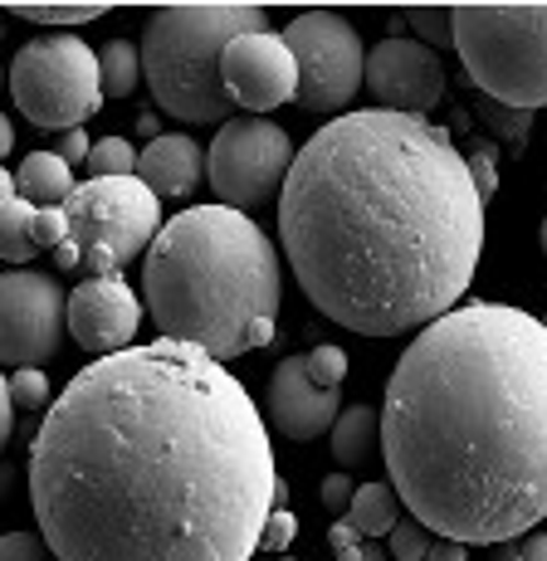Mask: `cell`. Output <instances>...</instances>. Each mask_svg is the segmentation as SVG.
Wrapping results in <instances>:
<instances>
[{
    "instance_id": "6da1fadb",
    "label": "cell",
    "mask_w": 547,
    "mask_h": 561,
    "mask_svg": "<svg viewBox=\"0 0 547 561\" xmlns=\"http://www.w3.org/2000/svg\"><path fill=\"white\" fill-rule=\"evenodd\" d=\"M284 499L250 391L167 337L89 362L30 445L55 561H250Z\"/></svg>"
},
{
    "instance_id": "7a4b0ae2",
    "label": "cell",
    "mask_w": 547,
    "mask_h": 561,
    "mask_svg": "<svg viewBox=\"0 0 547 561\" xmlns=\"http://www.w3.org/2000/svg\"><path fill=\"white\" fill-rule=\"evenodd\" d=\"M278 240L323 318L362 337H401L469 294L485 201L445 127L362 107L323 123L294 157Z\"/></svg>"
},
{
    "instance_id": "3957f363",
    "label": "cell",
    "mask_w": 547,
    "mask_h": 561,
    "mask_svg": "<svg viewBox=\"0 0 547 561\" xmlns=\"http://www.w3.org/2000/svg\"><path fill=\"white\" fill-rule=\"evenodd\" d=\"M381 459L406 513L445 542L503 547L547 517V328L465 304L401 352Z\"/></svg>"
},
{
    "instance_id": "277c9868",
    "label": "cell",
    "mask_w": 547,
    "mask_h": 561,
    "mask_svg": "<svg viewBox=\"0 0 547 561\" xmlns=\"http://www.w3.org/2000/svg\"><path fill=\"white\" fill-rule=\"evenodd\" d=\"M274 240L230 205H196L162 225L143 264V298L167 342L230 362L250 352V332L278 318Z\"/></svg>"
},
{
    "instance_id": "5b68a950",
    "label": "cell",
    "mask_w": 547,
    "mask_h": 561,
    "mask_svg": "<svg viewBox=\"0 0 547 561\" xmlns=\"http://www.w3.org/2000/svg\"><path fill=\"white\" fill-rule=\"evenodd\" d=\"M264 5H157L143 25V79L162 113L181 123H225L230 93L220 79L225 49L240 35H264Z\"/></svg>"
},
{
    "instance_id": "8992f818",
    "label": "cell",
    "mask_w": 547,
    "mask_h": 561,
    "mask_svg": "<svg viewBox=\"0 0 547 561\" xmlns=\"http://www.w3.org/2000/svg\"><path fill=\"white\" fill-rule=\"evenodd\" d=\"M455 54L479 99L503 107L547 103V5H449Z\"/></svg>"
},
{
    "instance_id": "52a82bcc",
    "label": "cell",
    "mask_w": 547,
    "mask_h": 561,
    "mask_svg": "<svg viewBox=\"0 0 547 561\" xmlns=\"http://www.w3.org/2000/svg\"><path fill=\"white\" fill-rule=\"evenodd\" d=\"M10 99L35 127L73 133L103 107L99 49H89L79 35H39L10 64Z\"/></svg>"
},
{
    "instance_id": "ba28073f",
    "label": "cell",
    "mask_w": 547,
    "mask_h": 561,
    "mask_svg": "<svg viewBox=\"0 0 547 561\" xmlns=\"http://www.w3.org/2000/svg\"><path fill=\"white\" fill-rule=\"evenodd\" d=\"M64 220H69V240L55 250L59 268H83V254L109 250L117 264L152 250L162 234V201L143 186L137 176H99L73 186L64 201Z\"/></svg>"
},
{
    "instance_id": "9c48e42d",
    "label": "cell",
    "mask_w": 547,
    "mask_h": 561,
    "mask_svg": "<svg viewBox=\"0 0 547 561\" xmlns=\"http://www.w3.org/2000/svg\"><path fill=\"white\" fill-rule=\"evenodd\" d=\"M284 45L298 64V99L314 113H338L357 99L367 83V49H362L357 25L338 10H304L284 25Z\"/></svg>"
},
{
    "instance_id": "30bf717a",
    "label": "cell",
    "mask_w": 547,
    "mask_h": 561,
    "mask_svg": "<svg viewBox=\"0 0 547 561\" xmlns=\"http://www.w3.org/2000/svg\"><path fill=\"white\" fill-rule=\"evenodd\" d=\"M294 137L270 117H235L216 133L206 152V181L216 186L220 205L250 215L284 191L288 167H294Z\"/></svg>"
},
{
    "instance_id": "8fae6325",
    "label": "cell",
    "mask_w": 547,
    "mask_h": 561,
    "mask_svg": "<svg viewBox=\"0 0 547 561\" xmlns=\"http://www.w3.org/2000/svg\"><path fill=\"white\" fill-rule=\"evenodd\" d=\"M64 328H69V294L59 278L35 268L0 274V362L15 371L49 362L64 347Z\"/></svg>"
},
{
    "instance_id": "7c38bea8",
    "label": "cell",
    "mask_w": 547,
    "mask_h": 561,
    "mask_svg": "<svg viewBox=\"0 0 547 561\" xmlns=\"http://www.w3.org/2000/svg\"><path fill=\"white\" fill-rule=\"evenodd\" d=\"M367 89L386 113L425 117L445 99V64L421 39H381L367 54Z\"/></svg>"
},
{
    "instance_id": "4fadbf2b",
    "label": "cell",
    "mask_w": 547,
    "mask_h": 561,
    "mask_svg": "<svg viewBox=\"0 0 547 561\" xmlns=\"http://www.w3.org/2000/svg\"><path fill=\"white\" fill-rule=\"evenodd\" d=\"M220 79H225L230 103L250 107L254 117L298 99V64H294V54H288L284 35H274V30L235 39L220 59Z\"/></svg>"
},
{
    "instance_id": "5bb4252c",
    "label": "cell",
    "mask_w": 547,
    "mask_h": 561,
    "mask_svg": "<svg viewBox=\"0 0 547 561\" xmlns=\"http://www.w3.org/2000/svg\"><path fill=\"white\" fill-rule=\"evenodd\" d=\"M143 328V304L137 294L123 284V274L113 278H83L69 294V332L79 337L83 352L93 357H113L127 352Z\"/></svg>"
},
{
    "instance_id": "9a60e30c",
    "label": "cell",
    "mask_w": 547,
    "mask_h": 561,
    "mask_svg": "<svg viewBox=\"0 0 547 561\" xmlns=\"http://www.w3.org/2000/svg\"><path fill=\"white\" fill-rule=\"evenodd\" d=\"M270 415L284 439L308 445V439H318V435H332V425H338V415H342V391L314 381L308 357H284L278 371L270 376Z\"/></svg>"
},
{
    "instance_id": "2e32d148",
    "label": "cell",
    "mask_w": 547,
    "mask_h": 561,
    "mask_svg": "<svg viewBox=\"0 0 547 561\" xmlns=\"http://www.w3.org/2000/svg\"><path fill=\"white\" fill-rule=\"evenodd\" d=\"M206 176V152L201 142L181 133H157L152 142L137 152V181L152 191L157 201H176V196H191Z\"/></svg>"
},
{
    "instance_id": "e0dca14e",
    "label": "cell",
    "mask_w": 547,
    "mask_h": 561,
    "mask_svg": "<svg viewBox=\"0 0 547 561\" xmlns=\"http://www.w3.org/2000/svg\"><path fill=\"white\" fill-rule=\"evenodd\" d=\"M73 167L64 161L59 152H30L25 161H20L15 171V196L39 205V210H49V205H64L73 196Z\"/></svg>"
},
{
    "instance_id": "ac0fdd59",
    "label": "cell",
    "mask_w": 547,
    "mask_h": 561,
    "mask_svg": "<svg viewBox=\"0 0 547 561\" xmlns=\"http://www.w3.org/2000/svg\"><path fill=\"white\" fill-rule=\"evenodd\" d=\"M377 439H381V415L372 405H347L332 425V459L338 469H367L377 459Z\"/></svg>"
},
{
    "instance_id": "d6986e66",
    "label": "cell",
    "mask_w": 547,
    "mask_h": 561,
    "mask_svg": "<svg viewBox=\"0 0 547 561\" xmlns=\"http://www.w3.org/2000/svg\"><path fill=\"white\" fill-rule=\"evenodd\" d=\"M396 489L391 483H362L357 493H352V508H347V523L357 527L362 537H391L396 527Z\"/></svg>"
},
{
    "instance_id": "ffe728a7",
    "label": "cell",
    "mask_w": 547,
    "mask_h": 561,
    "mask_svg": "<svg viewBox=\"0 0 547 561\" xmlns=\"http://www.w3.org/2000/svg\"><path fill=\"white\" fill-rule=\"evenodd\" d=\"M35 210L39 205L10 196L0 205V259H10V264H25V259H35Z\"/></svg>"
},
{
    "instance_id": "44dd1931",
    "label": "cell",
    "mask_w": 547,
    "mask_h": 561,
    "mask_svg": "<svg viewBox=\"0 0 547 561\" xmlns=\"http://www.w3.org/2000/svg\"><path fill=\"white\" fill-rule=\"evenodd\" d=\"M99 79H103V99H127L143 79V49L127 45V39H113V45L99 49Z\"/></svg>"
},
{
    "instance_id": "7402d4cb",
    "label": "cell",
    "mask_w": 547,
    "mask_h": 561,
    "mask_svg": "<svg viewBox=\"0 0 547 561\" xmlns=\"http://www.w3.org/2000/svg\"><path fill=\"white\" fill-rule=\"evenodd\" d=\"M475 113L485 117L493 133L503 137V147L513 142V152L523 147V137H528V127H533V113H518V107H503V103H493V99H475Z\"/></svg>"
},
{
    "instance_id": "603a6c76",
    "label": "cell",
    "mask_w": 547,
    "mask_h": 561,
    "mask_svg": "<svg viewBox=\"0 0 547 561\" xmlns=\"http://www.w3.org/2000/svg\"><path fill=\"white\" fill-rule=\"evenodd\" d=\"M89 171H93V181H99V176H137L133 142H123V137H103V142H93Z\"/></svg>"
},
{
    "instance_id": "cb8c5ba5",
    "label": "cell",
    "mask_w": 547,
    "mask_h": 561,
    "mask_svg": "<svg viewBox=\"0 0 547 561\" xmlns=\"http://www.w3.org/2000/svg\"><path fill=\"white\" fill-rule=\"evenodd\" d=\"M406 20L415 25V35L421 39H431V49H455V10H445V5H411V10H401Z\"/></svg>"
},
{
    "instance_id": "d4e9b609",
    "label": "cell",
    "mask_w": 547,
    "mask_h": 561,
    "mask_svg": "<svg viewBox=\"0 0 547 561\" xmlns=\"http://www.w3.org/2000/svg\"><path fill=\"white\" fill-rule=\"evenodd\" d=\"M10 15L20 20H35V25H83V20H99L103 5H93V0H83V5H10Z\"/></svg>"
},
{
    "instance_id": "484cf974",
    "label": "cell",
    "mask_w": 547,
    "mask_h": 561,
    "mask_svg": "<svg viewBox=\"0 0 547 561\" xmlns=\"http://www.w3.org/2000/svg\"><path fill=\"white\" fill-rule=\"evenodd\" d=\"M425 552H431V533H425V527L415 523L411 513L396 517V527H391V557L396 561H425Z\"/></svg>"
},
{
    "instance_id": "4316f807",
    "label": "cell",
    "mask_w": 547,
    "mask_h": 561,
    "mask_svg": "<svg viewBox=\"0 0 547 561\" xmlns=\"http://www.w3.org/2000/svg\"><path fill=\"white\" fill-rule=\"evenodd\" d=\"M10 401L15 410H45L49 405V376L39 366H25V371L10 376Z\"/></svg>"
},
{
    "instance_id": "83f0119b",
    "label": "cell",
    "mask_w": 547,
    "mask_h": 561,
    "mask_svg": "<svg viewBox=\"0 0 547 561\" xmlns=\"http://www.w3.org/2000/svg\"><path fill=\"white\" fill-rule=\"evenodd\" d=\"M0 561H55V552L35 533H5L0 537Z\"/></svg>"
},
{
    "instance_id": "f1b7e54d",
    "label": "cell",
    "mask_w": 547,
    "mask_h": 561,
    "mask_svg": "<svg viewBox=\"0 0 547 561\" xmlns=\"http://www.w3.org/2000/svg\"><path fill=\"white\" fill-rule=\"evenodd\" d=\"M308 371H314V381H323V386H342V376H347V352L314 347L308 352Z\"/></svg>"
},
{
    "instance_id": "f546056e",
    "label": "cell",
    "mask_w": 547,
    "mask_h": 561,
    "mask_svg": "<svg viewBox=\"0 0 547 561\" xmlns=\"http://www.w3.org/2000/svg\"><path fill=\"white\" fill-rule=\"evenodd\" d=\"M69 240V220H64V205L35 210V250H59Z\"/></svg>"
},
{
    "instance_id": "4dcf8cb0",
    "label": "cell",
    "mask_w": 547,
    "mask_h": 561,
    "mask_svg": "<svg viewBox=\"0 0 547 561\" xmlns=\"http://www.w3.org/2000/svg\"><path fill=\"white\" fill-rule=\"evenodd\" d=\"M294 533H298V523H294V513H284V508H274L270 513V523H264V537H260V552H270L278 557L288 542H294Z\"/></svg>"
},
{
    "instance_id": "1f68e13d",
    "label": "cell",
    "mask_w": 547,
    "mask_h": 561,
    "mask_svg": "<svg viewBox=\"0 0 547 561\" xmlns=\"http://www.w3.org/2000/svg\"><path fill=\"white\" fill-rule=\"evenodd\" d=\"M357 537H362V533H357V527L347 523V517H342V523H332V527H328L332 557H338V561H367V547H362Z\"/></svg>"
},
{
    "instance_id": "d6a6232c",
    "label": "cell",
    "mask_w": 547,
    "mask_h": 561,
    "mask_svg": "<svg viewBox=\"0 0 547 561\" xmlns=\"http://www.w3.org/2000/svg\"><path fill=\"white\" fill-rule=\"evenodd\" d=\"M493 561H547V533H528L518 542H503Z\"/></svg>"
},
{
    "instance_id": "836d02e7",
    "label": "cell",
    "mask_w": 547,
    "mask_h": 561,
    "mask_svg": "<svg viewBox=\"0 0 547 561\" xmlns=\"http://www.w3.org/2000/svg\"><path fill=\"white\" fill-rule=\"evenodd\" d=\"M465 161H469V176H475L479 201L489 205V196L499 191V167H493V157H489V152H475V157H465Z\"/></svg>"
},
{
    "instance_id": "e575fe53",
    "label": "cell",
    "mask_w": 547,
    "mask_h": 561,
    "mask_svg": "<svg viewBox=\"0 0 547 561\" xmlns=\"http://www.w3.org/2000/svg\"><path fill=\"white\" fill-rule=\"evenodd\" d=\"M352 493H357V489H352V479H347V473H328V479H323V508L328 513H347L352 508Z\"/></svg>"
},
{
    "instance_id": "d590c367",
    "label": "cell",
    "mask_w": 547,
    "mask_h": 561,
    "mask_svg": "<svg viewBox=\"0 0 547 561\" xmlns=\"http://www.w3.org/2000/svg\"><path fill=\"white\" fill-rule=\"evenodd\" d=\"M55 152H59L64 161H69V167H79V161H89L93 142H89V137H83V127H73V133H64V137H59V147H55Z\"/></svg>"
},
{
    "instance_id": "8d00e7d4",
    "label": "cell",
    "mask_w": 547,
    "mask_h": 561,
    "mask_svg": "<svg viewBox=\"0 0 547 561\" xmlns=\"http://www.w3.org/2000/svg\"><path fill=\"white\" fill-rule=\"evenodd\" d=\"M15 435V401H10V376H0V449Z\"/></svg>"
},
{
    "instance_id": "74e56055",
    "label": "cell",
    "mask_w": 547,
    "mask_h": 561,
    "mask_svg": "<svg viewBox=\"0 0 547 561\" xmlns=\"http://www.w3.org/2000/svg\"><path fill=\"white\" fill-rule=\"evenodd\" d=\"M425 561H469V547L465 542H431V552H425Z\"/></svg>"
},
{
    "instance_id": "f35d334b",
    "label": "cell",
    "mask_w": 547,
    "mask_h": 561,
    "mask_svg": "<svg viewBox=\"0 0 547 561\" xmlns=\"http://www.w3.org/2000/svg\"><path fill=\"white\" fill-rule=\"evenodd\" d=\"M10 147H15V127H10V117L0 113V161H5Z\"/></svg>"
},
{
    "instance_id": "ab89813d",
    "label": "cell",
    "mask_w": 547,
    "mask_h": 561,
    "mask_svg": "<svg viewBox=\"0 0 547 561\" xmlns=\"http://www.w3.org/2000/svg\"><path fill=\"white\" fill-rule=\"evenodd\" d=\"M10 196H15V176H10V171L0 167V205H5Z\"/></svg>"
},
{
    "instance_id": "60d3db41",
    "label": "cell",
    "mask_w": 547,
    "mask_h": 561,
    "mask_svg": "<svg viewBox=\"0 0 547 561\" xmlns=\"http://www.w3.org/2000/svg\"><path fill=\"white\" fill-rule=\"evenodd\" d=\"M367 561H386V552L381 547H367Z\"/></svg>"
},
{
    "instance_id": "b9f144b4",
    "label": "cell",
    "mask_w": 547,
    "mask_h": 561,
    "mask_svg": "<svg viewBox=\"0 0 547 561\" xmlns=\"http://www.w3.org/2000/svg\"><path fill=\"white\" fill-rule=\"evenodd\" d=\"M538 240H543V254H547V220H543V230H538Z\"/></svg>"
},
{
    "instance_id": "7bdbcfd3",
    "label": "cell",
    "mask_w": 547,
    "mask_h": 561,
    "mask_svg": "<svg viewBox=\"0 0 547 561\" xmlns=\"http://www.w3.org/2000/svg\"><path fill=\"white\" fill-rule=\"evenodd\" d=\"M274 561H294V557H274Z\"/></svg>"
},
{
    "instance_id": "ee69618b",
    "label": "cell",
    "mask_w": 547,
    "mask_h": 561,
    "mask_svg": "<svg viewBox=\"0 0 547 561\" xmlns=\"http://www.w3.org/2000/svg\"><path fill=\"white\" fill-rule=\"evenodd\" d=\"M543 328H547V318H543Z\"/></svg>"
}]
</instances>
